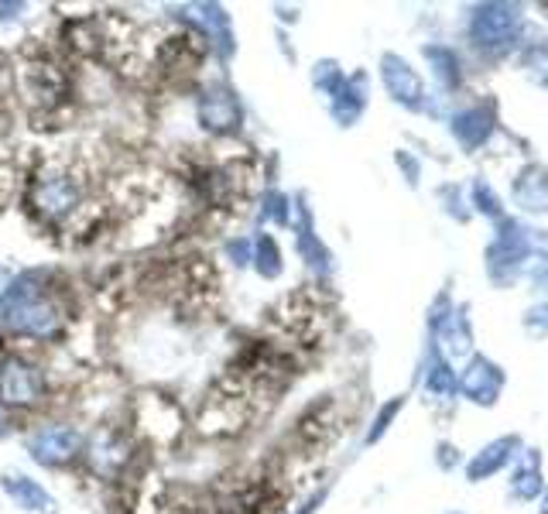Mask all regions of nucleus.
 Wrapping results in <instances>:
<instances>
[{"label": "nucleus", "mask_w": 548, "mask_h": 514, "mask_svg": "<svg viewBox=\"0 0 548 514\" xmlns=\"http://www.w3.org/2000/svg\"><path fill=\"white\" fill-rule=\"evenodd\" d=\"M4 323L21 336H35V340H52L62 333L66 316L52 299L45 295V288H35V275H24L18 285L7 292L4 305Z\"/></svg>", "instance_id": "1"}, {"label": "nucleus", "mask_w": 548, "mask_h": 514, "mask_svg": "<svg viewBox=\"0 0 548 514\" xmlns=\"http://www.w3.org/2000/svg\"><path fill=\"white\" fill-rule=\"evenodd\" d=\"M28 199L48 223H59L76 213V206L83 203V179L66 165H48L45 172L31 182Z\"/></svg>", "instance_id": "2"}, {"label": "nucleus", "mask_w": 548, "mask_h": 514, "mask_svg": "<svg viewBox=\"0 0 548 514\" xmlns=\"http://www.w3.org/2000/svg\"><path fill=\"white\" fill-rule=\"evenodd\" d=\"M45 395V381L31 360L4 357L0 360V401L11 408H31Z\"/></svg>", "instance_id": "3"}, {"label": "nucleus", "mask_w": 548, "mask_h": 514, "mask_svg": "<svg viewBox=\"0 0 548 514\" xmlns=\"http://www.w3.org/2000/svg\"><path fill=\"white\" fill-rule=\"evenodd\" d=\"M76 449H79V436H76V429H69V425H48V429H38L28 443V453L35 456L38 463H45V467H59V463L72 460Z\"/></svg>", "instance_id": "4"}, {"label": "nucleus", "mask_w": 548, "mask_h": 514, "mask_svg": "<svg viewBox=\"0 0 548 514\" xmlns=\"http://www.w3.org/2000/svg\"><path fill=\"white\" fill-rule=\"evenodd\" d=\"M21 90L31 103H55L62 93H66V76L55 62H28L21 72Z\"/></svg>", "instance_id": "5"}, {"label": "nucleus", "mask_w": 548, "mask_h": 514, "mask_svg": "<svg viewBox=\"0 0 548 514\" xmlns=\"http://www.w3.org/2000/svg\"><path fill=\"white\" fill-rule=\"evenodd\" d=\"M199 120H203L206 131H216V134H227V131H237L240 124V103L237 96L230 93H206L203 103H199Z\"/></svg>", "instance_id": "6"}, {"label": "nucleus", "mask_w": 548, "mask_h": 514, "mask_svg": "<svg viewBox=\"0 0 548 514\" xmlns=\"http://www.w3.org/2000/svg\"><path fill=\"white\" fill-rule=\"evenodd\" d=\"M93 467L103 473H117L127 463V439L117 436V432H103V436L93 439Z\"/></svg>", "instance_id": "7"}, {"label": "nucleus", "mask_w": 548, "mask_h": 514, "mask_svg": "<svg viewBox=\"0 0 548 514\" xmlns=\"http://www.w3.org/2000/svg\"><path fill=\"white\" fill-rule=\"evenodd\" d=\"M4 491L18 501V508L24 511H52V497L45 494V487H38L31 477H24V473H7V480H4Z\"/></svg>", "instance_id": "8"}, {"label": "nucleus", "mask_w": 548, "mask_h": 514, "mask_svg": "<svg viewBox=\"0 0 548 514\" xmlns=\"http://www.w3.org/2000/svg\"><path fill=\"white\" fill-rule=\"evenodd\" d=\"M261 275H278V254H274V244L271 240H261Z\"/></svg>", "instance_id": "9"}, {"label": "nucleus", "mask_w": 548, "mask_h": 514, "mask_svg": "<svg viewBox=\"0 0 548 514\" xmlns=\"http://www.w3.org/2000/svg\"><path fill=\"white\" fill-rule=\"evenodd\" d=\"M230 254L237 257V264H247V240H237V244H230Z\"/></svg>", "instance_id": "10"}, {"label": "nucleus", "mask_w": 548, "mask_h": 514, "mask_svg": "<svg viewBox=\"0 0 548 514\" xmlns=\"http://www.w3.org/2000/svg\"><path fill=\"white\" fill-rule=\"evenodd\" d=\"M0 278H4V275H0Z\"/></svg>", "instance_id": "11"}]
</instances>
